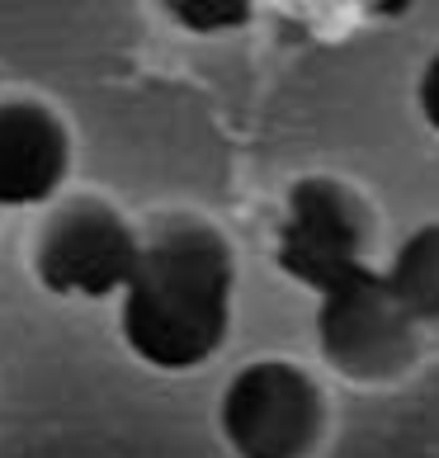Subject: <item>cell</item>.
<instances>
[{"mask_svg":"<svg viewBox=\"0 0 439 458\" xmlns=\"http://www.w3.org/2000/svg\"><path fill=\"white\" fill-rule=\"evenodd\" d=\"M236 317V250L204 217L175 213L142 232V256L118 293V335L156 373H194L223 354Z\"/></svg>","mask_w":439,"mask_h":458,"instance_id":"6da1fadb","label":"cell"},{"mask_svg":"<svg viewBox=\"0 0 439 458\" xmlns=\"http://www.w3.org/2000/svg\"><path fill=\"white\" fill-rule=\"evenodd\" d=\"M326 426L322 383L279 354L241 364L217 393V439L232 458H317Z\"/></svg>","mask_w":439,"mask_h":458,"instance_id":"7a4b0ae2","label":"cell"},{"mask_svg":"<svg viewBox=\"0 0 439 458\" xmlns=\"http://www.w3.org/2000/svg\"><path fill=\"white\" fill-rule=\"evenodd\" d=\"M274 265L308 293L374 269V208L341 175H298L274 223Z\"/></svg>","mask_w":439,"mask_h":458,"instance_id":"3957f363","label":"cell"},{"mask_svg":"<svg viewBox=\"0 0 439 458\" xmlns=\"http://www.w3.org/2000/svg\"><path fill=\"white\" fill-rule=\"evenodd\" d=\"M312 335L322 364L335 378L359 387H383L407 378L420 360V341H426V331L387 293L378 265L317 293Z\"/></svg>","mask_w":439,"mask_h":458,"instance_id":"277c9868","label":"cell"},{"mask_svg":"<svg viewBox=\"0 0 439 458\" xmlns=\"http://www.w3.org/2000/svg\"><path fill=\"white\" fill-rule=\"evenodd\" d=\"M138 256L142 232L109 199L76 194L57 199L33 236V279L53 298L105 302L128 288Z\"/></svg>","mask_w":439,"mask_h":458,"instance_id":"5b68a950","label":"cell"},{"mask_svg":"<svg viewBox=\"0 0 439 458\" xmlns=\"http://www.w3.org/2000/svg\"><path fill=\"white\" fill-rule=\"evenodd\" d=\"M72 128L33 95L0 99V208H53L72 175Z\"/></svg>","mask_w":439,"mask_h":458,"instance_id":"8992f818","label":"cell"},{"mask_svg":"<svg viewBox=\"0 0 439 458\" xmlns=\"http://www.w3.org/2000/svg\"><path fill=\"white\" fill-rule=\"evenodd\" d=\"M378 275L420 331H439V223L411 227Z\"/></svg>","mask_w":439,"mask_h":458,"instance_id":"52a82bcc","label":"cell"},{"mask_svg":"<svg viewBox=\"0 0 439 458\" xmlns=\"http://www.w3.org/2000/svg\"><path fill=\"white\" fill-rule=\"evenodd\" d=\"M165 14L175 20V29L213 38V33H236V29H246L256 10H250L246 0H171V5H165Z\"/></svg>","mask_w":439,"mask_h":458,"instance_id":"ba28073f","label":"cell"},{"mask_svg":"<svg viewBox=\"0 0 439 458\" xmlns=\"http://www.w3.org/2000/svg\"><path fill=\"white\" fill-rule=\"evenodd\" d=\"M416 114L435 138H439V47L420 62V76H416Z\"/></svg>","mask_w":439,"mask_h":458,"instance_id":"9c48e42d","label":"cell"}]
</instances>
